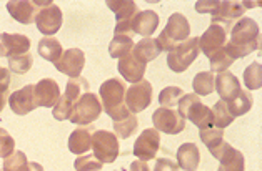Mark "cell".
Instances as JSON below:
<instances>
[{"mask_svg": "<svg viewBox=\"0 0 262 171\" xmlns=\"http://www.w3.org/2000/svg\"><path fill=\"white\" fill-rule=\"evenodd\" d=\"M125 90L124 81L119 78H108L99 88L102 108L114 122H119L130 113L125 106Z\"/></svg>", "mask_w": 262, "mask_h": 171, "instance_id": "2", "label": "cell"}, {"mask_svg": "<svg viewBox=\"0 0 262 171\" xmlns=\"http://www.w3.org/2000/svg\"><path fill=\"white\" fill-rule=\"evenodd\" d=\"M234 122V117L231 115V111H229L226 101H215L214 108H212V125L214 128H219V130H224L227 128L229 125Z\"/></svg>", "mask_w": 262, "mask_h": 171, "instance_id": "33", "label": "cell"}, {"mask_svg": "<svg viewBox=\"0 0 262 171\" xmlns=\"http://www.w3.org/2000/svg\"><path fill=\"white\" fill-rule=\"evenodd\" d=\"M184 95V90L179 87H165L164 90L159 95V103H161L164 108H174L179 103V100Z\"/></svg>", "mask_w": 262, "mask_h": 171, "instance_id": "39", "label": "cell"}, {"mask_svg": "<svg viewBox=\"0 0 262 171\" xmlns=\"http://www.w3.org/2000/svg\"><path fill=\"white\" fill-rule=\"evenodd\" d=\"M9 105H10V110L14 111L15 115H20V117L29 115L30 111L39 108L35 97H34V85H27L12 93L9 97Z\"/></svg>", "mask_w": 262, "mask_h": 171, "instance_id": "18", "label": "cell"}, {"mask_svg": "<svg viewBox=\"0 0 262 171\" xmlns=\"http://www.w3.org/2000/svg\"><path fill=\"white\" fill-rule=\"evenodd\" d=\"M7 10L10 17L22 25L35 22V17L40 12L34 0H10V2H7Z\"/></svg>", "mask_w": 262, "mask_h": 171, "instance_id": "19", "label": "cell"}, {"mask_svg": "<svg viewBox=\"0 0 262 171\" xmlns=\"http://www.w3.org/2000/svg\"><path fill=\"white\" fill-rule=\"evenodd\" d=\"M226 50L234 60L244 59L249 53L259 50V25L249 17H242L232 25L231 40L226 45Z\"/></svg>", "mask_w": 262, "mask_h": 171, "instance_id": "1", "label": "cell"}, {"mask_svg": "<svg viewBox=\"0 0 262 171\" xmlns=\"http://www.w3.org/2000/svg\"><path fill=\"white\" fill-rule=\"evenodd\" d=\"M190 35L189 20L182 14H172L167 20L165 28L156 39V43L161 52H170L174 50L179 42H185Z\"/></svg>", "mask_w": 262, "mask_h": 171, "instance_id": "4", "label": "cell"}, {"mask_svg": "<svg viewBox=\"0 0 262 171\" xmlns=\"http://www.w3.org/2000/svg\"><path fill=\"white\" fill-rule=\"evenodd\" d=\"M34 97L37 106L54 108L60 98V87L52 78H42L39 83L34 85Z\"/></svg>", "mask_w": 262, "mask_h": 171, "instance_id": "16", "label": "cell"}, {"mask_svg": "<svg viewBox=\"0 0 262 171\" xmlns=\"http://www.w3.org/2000/svg\"><path fill=\"white\" fill-rule=\"evenodd\" d=\"M177 113L184 120H189L190 123H194L199 130H206V128H210V126H214L212 110L204 105L195 93L182 95L177 103Z\"/></svg>", "mask_w": 262, "mask_h": 171, "instance_id": "3", "label": "cell"}, {"mask_svg": "<svg viewBox=\"0 0 262 171\" xmlns=\"http://www.w3.org/2000/svg\"><path fill=\"white\" fill-rule=\"evenodd\" d=\"M62 20H63L62 10L59 9V5H55V4L42 9L35 17L37 28H39L40 34L46 37L55 35L62 27Z\"/></svg>", "mask_w": 262, "mask_h": 171, "instance_id": "15", "label": "cell"}, {"mask_svg": "<svg viewBox=\"0 0 262 171\" xmlns=\"http://www.w3.org/2000/svg\"><path fill=\"white\" fill-rule=\"evenodd\" d=\"M177 166L182 168L184 171H195L199 168L201 163V153L199 148L194 143H184L177 150Z\"/></svg>", "mask_w": 262, "mask_h": 171, "instance_id": "23", "label": "cell"}, {"mask_svg": "<svg viewBox=\"0 0 262 171\" xmlns=\"http://www.w3.org/2000/svg\"><path fill=\"white\" fill-rule=\"evenodd\" d=\"M55 68L69 78H79L85 65V55L80 48H69L55 63Z\"/></svg>", "mask_w": 262, "mask_h": 171, "instance_id": "13", "label": "cell"}, {"mask_svg": "<svg viewBox=\"0 0 262 171\" xmlns=\"http://www.w3.org/2000/svg\"><path fill=\"white\" fill-rule=\"evenodd\" d=\"M102 110L104 108H102V103L97 95L87 92L74 103L69 122H72L75 125H91L100 117Z\"/></svg>", "mask_w": 262, "mask_h": 171, "instance_id": "6", "label": "cell"}, {"mask_svg": "<svg viewBox=\"0 0 262 171\" xmlns=\"http://www.w3.org/2000/svg\"><path fill=\"white\" fill-rule=\"evenodd\" d=\"M2 56H7V52H5L4 40H2V34H0V59H2Z\"/></svg>", "mask_w": 262, "mask_h": 171, "instance_id": "48", "label": "cell"}, {"mask_svg": "<svg viewBox=\"0 0 262 171\" xmlns=\"http://www.w3.org/2000/svg\"><path fill=\"white\" fill-rule=\"evenodd\" d=\"M255 5H259V4L234 2V0H231V2H219L217 4L215 12L212 14V20H210V23L221 25V27H224L229 32V28H232L234 20L242 18L247 7H255Z\"/></svg>", "mask_w": 262, "mask_h": 171, "instance_id": "8", "label": "cell"}, {"mask_svg": "<svg viewBox=\"0 0 262 171\" xmlns=\"http://www.w3.org/2000/svg\"><path fill=\"white\" fill-rule=\"evenodd\" d=\"M159 147H161V133L156 128H147L134 143V155L140 161H150L156 158Z\"/></svg>", "mask_w": 262, "mask_h": 171, "instance_id": "12", "label": "cell"}, {"mask_svg": "<svg viewBox=\"0 0 262 171\" xmlns=\"http://www.w3.org/2000/svg\"><path fill=\"white\" fill-rule=\"evenodd\" d=\"M87 92H91V85H89V81L85 78H70L67 81V87H66V97L75 103L82 95H85Z\"/></svg>", "mask_w": 262, "mask_h": 171, "instance_id": "36", "label": "cell"}, {"mask_svg": "<svg viewBox=\"0 0 262 171\" xmlns=\"http://www.w3.org/2000/svg\"><path fill=\"white\" fill-rule=\"evenodd\" d=\"M154 171H179V166L176 161L169 160V158H159Z\"/></svg>", "mask_w": 262, "mask_h": 171, "instance_id": "44", "label": "cell"}, {"mask_svg": "<svg viewBox=\"0 0 262 171\" xmlns=\"http://www.w3.org/2000/svg\"><path fill=\"white\" fill-rule=\"evenodd\" d=\"M199 136H201L202 143L207 147L210 155H214L224 143V131L219 128H214V126H210V128H206V130H201Z\"/></svg>", "mask_w": 262, "mask_h": 171, "instance_id": "32", "label": "cell"}, {"mask_svg": "<svg viewBox=\"0 0 262 171\" xmlns=\"http://www.w3.org/2000/svg\"><path fill=\"white\" fill-rule=\"evenodd\" d=\"M92 131L91 128H75L69 136V151L74 155H84L92 148Z\"/></svg>", "mask_w": 262, "mask_h": 171, "instance_id": "24", "label": "cell"}, {"mask_svg": "<svg viewBox=\"0 0 262 171\" xmlns=\"http://www.w3.org/2000/svg\"><path fill=\"white\" fill-rule=\"evenodd\" d=\"M161 50H159L156 39H142L139 43H136L132 48V55L136 56L139 62H142L144 65L147 62H152L157 59Z\"/></svg>", "mask_w": 262, "mask_h": 171, "instance_id": "27", "label": "cell"}, {"mask_svg": "<svg viewBox=\"0 0 262 171\" xmlns=\"http://www.w3.org/2000/svg\"><path fill=\"white\" fill-rule=\"evenodd\" d=\"M214 87H215V77L212 72H199L194 77V81H192V88L195 95L199 97H207L214 92Z\"/></svg>", "mask_w": 262, "mask_h": 171, "instance_id": "31", "label": "cell"}, {"mask_svg": "<svg viewBox=\"0 0 262 171\" xmlns=\"http://www.w3.org/2000/svg\"><path fill=\"white\" fill-rule=\"evenodd\" d=\"M0 171H4V169H0Z\"/></svg>", "mask_w": 262, "mask_h": 171, "instance_id": "49", "label": "cell"}, {"mask_svg": "<svg viewBox=\"0 0 262 171\" xmlns=\"http://www.w3.org/2000/svg\"><path fill=\"white\" fill-rule=\"evenodd\" d=\"M197 39H199V50L206 56H209L210 53H214L215 50H219L226 45L227 30L221 27V25L210 23V27L204 32L202 37H197Z\"/></svg>", "mask_w": 262, "mask_h": 171, "instance_id": "17", "label": "cell"}, {"mask_svg": "<svg viewBox=\"0 0 262 171\" xmlns=\"http://www.w3.org/2000/svg\"><path fill=\"white\" fill-rule=\"evenodd\" d=\"M199 53H201L199 39H197V37H192V39H187L185 42L176 45L174 50H170L167 53V65L172 72L182 73L192 65L194 60L199 56Z\"/></svg>", "mask_w": 262, "mask_h": 171, "instance_id": "5", "label": "cell"}, {"mask_svg": "<svg viewBox=\"0 0 262 171\" xmlns=\"http://www.w3.org/2000/svg\"><path fill=\"white\" fill-rule=\"evenodd\" d=\"M212 156L221 163L217 171H246V160L242 151L235 150L227 141H224Z\"/></svg>", "mask_w": 262, "mask_h": 171, "instance_id": "14", "label": "cell"}, {"mask_svg": "<svg viewBox=\"0 0 262 171\" xmlns=\"http://www.w3.org/2000/svg\"><path fill=\"white\" fill-rule=\"evenodd\" d=\"M252 95L249 93V92H244V90H241L239 95L235 97L232 101H229L227 105V108L229 111H231V115L235 118V117H242V115H246V113L252 108Z\"/></svg>", "mask_w": 262, "mask_h": 171, "instance_id": "30", "label": "cell"}, {"mask_svg": "<svg viewBox=\"0 0 262 171\" xmlns=\"http://www.w3.org/2000/svg\"><path fill=\"white\" fill-rule=\"evenodd\" d=\"M217 0H202V2L195 4V10L199 14H214L217 9Z\"/></svg>", "mask_w": 262, "mask_h": 171, "instance_id": "43", "label": "cell"}, {"mask_svg": "<svg viewBox=\"0 0 262 171\" xmlns=\"http://www.w3.org/2000/svg\"><path fill=\"white\" fill-rule=\"evenodd\" d=\"M209 62H210V70L212 72H217V73H222V72H227V68L232 65L235 62L229 52L226 50V47H222L219 50H215L214 53H210L209 56Z\"/></svg>", "mask_w": 262, "mask_h": 171, "instance_id": "34", "label": "cell"}, {"mask_svg": "<svg viewBox=\"0 0 262 171\" xmlns=\"http://www.w3.org/2000/svg\"><path fill=\"white\" fill-rule=\"evenodd\" d=\"M159 25V15L154 10H144L132 18L130 30L136 32L137 35L144 37V39H150V35L154 34Z\"/></svg>", "mask_w": 262, "mask_h": 171, "instance_id": "21", "label": "cell"}, {"mask_svg": "<svg viewBox=\"0 0 262 171\" xmlns=\"http://www.w3.org/2000/svg\"><path fill=\"white\" fill-rule=\"evenodd\" d=\"M10 87V72L9 68L0 67V93H7Z\"/></svg>", "mask_w": 262, "mask_h": 171, "instance_id": "45", "label": "cell"}, {"mask_svg": "<svg viewBox=\"0 0 262 171\" xmlns=\"http://www.w3.org/2000/svg\"><path fill=\"white\" fill-rule=\"evenodd\" d=\"M130 171H150V168L147 166V163H145V161L137 160V161H134V163L130 164Z\"/></svg>", "mask_w": 262, "mask_h": 171, "instance_id": "46", "label": "cell"}, {"mask_svg": "<svg viewBox=\"0 0 262 171\" xmlns=\"http://www.w3.org/2000/svg\"><path fill=\"white\" fill-rule=\"evenodd\" d=\"M92 150L94 156L100 163H114L119 158L120 148L116 133L107 130H97L92 133Z\"/></svg>", "mask_w": 262, "mask_h": 171, "instance_id": "7", "label": "cell"}, {"mask_svg": "<svg viewBox=\"0 0 262 171\" xmlns=\"http://www.w3.org/2000/svg\"><path fill=\"white\" fill-rule=\"evenodd\" d=\"M117 70L120 75H122V78H125L127 81H130V83H139V81L144 78L145 65L142 62H139L130 52L119 60Z\"/></svg>", "mask_w": 262, "mask_h": 171, "instance_id": "22", "label": "cell"}, {"mask_svg": "<svg viewBox=\"0 0 262 171\" xmlns=\"http://www.w3.org/2000/svg\"><path fill=\"white\" fill-rule=\"evenodd\" d=\"M72 108H74V103L66 97V95H63V97H60L59 101H57V105L54 106L52 115H54L55 120H59V122H63V120H69L70 118Z\"/></svg>", "mask_w": 262, "mask_h": 171, "instance_id": "41", "label": "cell"}, {"mask_svg": "<svg viewBox=\"0 0 262 171\" xmlns=\"http://www.w3.org/2000/svg\"><path fill=\"white\" fill-rule=\"evenodd\" d=\"M139 126V120L134 113H129L125 118L119 120V122H114V131H116V136L127 140L129 136H132L136 133Z\"/></svg>", "mask_w": 262, "mask_h": 171, "instance_id": "35", "label": "cell"}, {"mask_svg": "<svg viewBox=\"0 0 262 171\" xmlns=\"http://www.w3.org/2000/svg\"><path fill=\"white\" fill-rule=\"evenodd\" d=\"M244 85L247 90H259L262 87V67L259 62H252L244 70Z\"/></svg>", "mask_w": 262, "mask_h": 171, "instance_id": "37", "label": "cell"}, {"mask_svg": "<svg viewBox=\"0 0 262 171\" xmlns=\"http://www.w3.org/2000/svg\"><path fill=\"white\" fill-rule=\"evenodd\" d=\"M7 105V93H0V111L5 108Z\"/></svg>", "mask_w": 262, "mask_h": 171, "instance_id": "47", "label": "cell"}, {"mask_svg": "<svg viewBox=\"0 0 262 171\" xmlns=\"http://www.w3.org/2000/svg\"><path fill=\"white\" fill-rule=\"evenodd\" d=\"M4 171H43L42 164L29 161L24 151H14L4 160Z\"/></svg>", "mask_w": 262, "mask_h": 171, "instance_id": "26", "label": "cell"}, {"mask_svg": "<svg viewBox=\"0 0 262 171\" xmlns=\"http://www.w3.org/2000/svg\"><path fill=\"white\" fill-rule=\"evenodd\" d=\"M32 65H34V56L32 53H24V55H15V56H9V72H14L17 75H24L27 73Z\"/></svg>", "mask_w": 262, "mask_h": 171, "instance_id": "38", "label": "cell"}, {"mask_svg": "<svg viewBox=\"0 0 262 171\" xmlns=\"http://www.w3.org/2000/svg\"><path fill=\"white\" fill-rule=\"evenodd\" d=\"M15 151V140L5 128H0V158H7Z\"/></svg>", "mask_w": 262, "mask_h": 171, "instance_id": "42", "label": "cell"}, {"mask_svg": "<svg viewBox=\"0 0 262 171\" xmlns=\"http://www.w3.org/2000/svg\"><path fill=\"white\" fill-rule=\"evenodd\" d=\"M152 123L154 128L159 133H165V135H179L185 128V120L179 115L176 110L172 108H157L152 115Z\"/></svg>", "mask_w": 262, "mask_h": 171, "instance_id": "11", "label": "cell"}, {"mask_svg": "<svg viewBox=\"0 0 262 171\" xmlns=\"http://www.w3.org/2000/svg\"><path fill=\"white\" fill-rule=\"evenodd\" d=\"M214 90L219 93V97H221L222 101L229 103V101H232L235 97H237L242 88H241L239 78L235 77L234 73H231V72H222V73H219L215 77V87H214Z\"/></svg>", "mask_w": 262, "mask_h": 171, "instance_id": "20", "label": "cell"}, {"mask_svg": "<svg viewBox=\"0 0 262 171\" xmlns=\"http://www.w3.org/2000/svg\"><path fill=\"white\" fill-rule=\"evenodd\" d=\"M2 40L5 52H7V59L9 56L29 53L30 50V39L22 34H2Z\"/></svg>", "mask_w": 262, "mask_h": 171, "instance_id": "25", "label": "cell"}, {"mask_svg": "<svg viewBox=\"0 0 262 171\" xmlns=\"http://www.w3.org/2000/svg\"><path fill=\"white\" fill-rule=\"evenodd\" d=\"M107 7L111 9L114 14H116V30H114V35H129L130 30V22L132 18L139 14V9H137V4L132 2V0H111L107 2Z\"/></svg>", "mask_w": 262, "mask_h": 171, "instance_id": "9", "label": "cell"}, {"mask_svg": "<svg viewBox=\"0 0 262 171\" xmlns=\"http://www.w3.org/2000/svg\"><path fill=\"white\" fill-rule=\"evenodd\" d=\"M152 101V85L147 80H140L125 90V106L130 113L144 111Z\"/></svg>", "mask_w": 262, "mask_h": 171, "instance_id": "10", "label": "cell"}, {"mask_svg": "<svg viewBox=\"0 0 262 171\" xmlns=\"http://www.w3.org/2000/svg\"><path fill=\"white\" fill-rule=\"evenodd\" d=\"M102 166H104V163H100L94 155L79 156L77 160L74 161L75 171H100Z\"/></svg>", "mask_w": 262, "mask_h": 171, "instance_id": "40", "label": "cell"}, {"mask_svg": "<svg viewBox=\"0 0 262 171\" xmlns=\"http://www.w3.org/2000/svg\"><path fill=\"white\" fill-rule=\"evenodd\" d=\"M62 53H63L62 45L57 39H50V37H47V39H42L39 42V55L43 60L55 63L62 56Z\"/></svg>", "mask_w": 262, "mask_h": 171, "instance_id": "29", "label": "cell"}, {"mask_svg": "<svg viewBox=\"0 0 262 171\" xmlns=\"http://www.w3.org/2000/svg\"><path fill=\"white\" fill-rule=\"evenodd\" d=\"M134 48V40L130 39V35H114V39L108 45V55L112 59L120 60L127 53H130Z\"/></svg>", "mask_w": 262, "mask_h": 171, "instance_id": "28", "label": "cell"}]
</instances>
